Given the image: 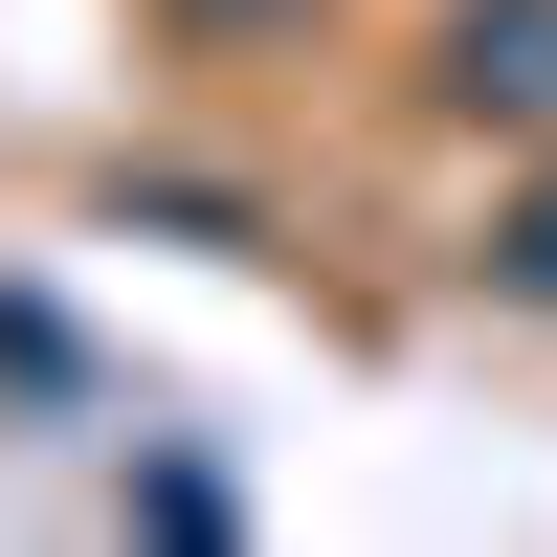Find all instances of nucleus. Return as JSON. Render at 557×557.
Wrapping results in <instances>:
<instances>
[{"mask_svg": "<svg viewBox=\"0 0 557 557\" xmlns=\"http://www.w3.org/2000/svg\"><path fill=\"white\" fill-rule=\"evenodd\" d=\"M424 89H446V112H469V134H557V0H469Z\"/></svg>", "mask_w": 557, "mask_h": 557, "instance_id": "1", "label": "nucleus"}, {"mask_svg": "<svg viewBox=\"0 0 557 557\" xmlns=\"http://www.w3.org/2000/svg\"><path fill=\"white\" fill-rule=\"evenodd\" d=\"M491 290H513V312H557V178H535L513 223H491Z\"/></svg>", "mask_w": 557, "mask_h": 557, "instance_id": "2", "label": "nucleus"}, {"mask_svg": "<svg viewBox=\"0 0 557 557\" xmlns=\"http://www.w3.org/2000/svg\"><path fill=\"white\" fill-rule=\"evenodd\" d=\"M201 23H268V0H201Z\"/></svg>", "mask_w": 557, "mask_h": 557, "instance_id": "3", "label": "nucleus"}]
</instances>
